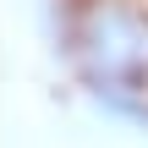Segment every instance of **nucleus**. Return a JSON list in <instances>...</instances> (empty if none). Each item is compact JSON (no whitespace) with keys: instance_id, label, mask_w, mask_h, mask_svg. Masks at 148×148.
Wrapping results in <instances>:
<instances>
[{"instance_id":"f257e3e1","label":"nucleus","mask_w":148,"mask_h":148,"mask_svg":"<svg viewBox=\"0 0 148 148\" xmlns=\"http://www.w3.org/2000/svg\"><path fill=\"white\" fill-rule=\"evenodd\" d=\"M66 55L99 99L148 115V0H71Z\"/></svg>"}]
</instances>
